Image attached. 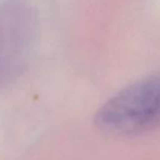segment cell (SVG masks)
I'll return each instance as SVG.
<instances>
[{"mask_svg": "<svg viewBox=\"0 0 160 160\" xmlns=\"http://www.w3.org/2000/svg\"><path fill=\"white\" fill-rule=\"evenodd\" d=\"M96 124L116 135H128L160 124V76L128 85L98 111Z\"/></svg>", "mask_w": 160, "mask_h": 160, "instance_id": "6da1fadb", "label": "cell"}]
</instances>
